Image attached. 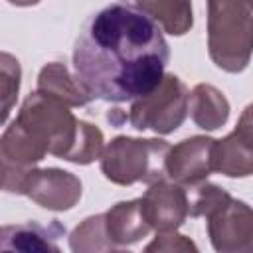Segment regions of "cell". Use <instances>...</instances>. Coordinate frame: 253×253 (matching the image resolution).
Listing matches in <instances>:
<instances>
[{
    "mask_svg": "<svg viewBox=\"0 0 253 253\" xmlns=\"http://www.w3.org/2000/svg\"><path fill=\"white\" fill-rule=\"evenodd\" d=\"M140 200V211L150 229L176 231L188 217L186 188L166 178L156 180L144 192Z\"/></svg>",
    "mask_w": 253,
    "mask_h": 253,
    "instance_id": "9c48e42d",
    "label": "cell"
},
{
    "mask_svg": "<svg viewBox=\"0 0 253 253\" xmlns=\"http://www.w3.org/2000/svg\"><path fill=\"white\" fill-rule=\"evenodd\" d=\"M188 115V87L172 73H164L160 83L146 95L130 101L126 121L136 130L170 134L182 126Z\"/></svg>",
    "mask_w": 253,
    "mask_h": 253,
    "instance_id": "5b68a950",
    "label": "cell"
},
{
    "mask_svg": "<svg viewBox=\"0 0 253 253\" xmlns=\"http://www.w3.org/2000/svg\"><path fill=\"white\" fill-rule=\"evenodd\" d=\"M208 219V235L215 251H251L253 247V215L251 208L241 200H229L217 208Z\"/></svg>",
    "mask_w": 253,
    "mask_h": 253,
    "instance_id": "ba28073f",
    "label": "cell"
},
{
    "mask_svg": "<svg viewBox=\"0 0 253 253\" xmlns=\"http://www.w3.org/2000/svg\"><path fill=\"white\" fill-rule=\"evenodd\" d=\"M103 146H105V138H103L101 128L91 123L79 121L75 142H73L69 154L65 156V160L73 162V164H81V166L91 164L101 156Z\"/></svg>",
    "mask_w": 253,
    "mask_h": 253,
    "instance_id": "e0dca14e",
    "label": "cell"
},
{
    "mask_svg": "<svg viewBox=\"0 0 253 253\" xmlns=\"http://www.w3.org/2000/svg\"><path fill=\"white\" fill-rule=\"evenodd\" d=\"M65 235V227L51 219L47 225L38 221H24L12 225H0V251H59L57 239Z\"/></svg>",
    "mask_w": 253,
    "mask_h": 253,
    "instance_id": "8fae6325",
    "label": "cell"
},
{
    "mask_svg": "<svg viewBox=\"0 0 253 253\" xmlns=\"http://www.w3.org/2000/svg\"><path fill=\"white\" fill-rule=\"evenodd\" d=\"M40 93L67 105V107H85L91 103L89 95L79 87L75 77L61 61H51L42 67L38 75V89Z\"/></svg>",
    "mask_w": 253,
    "mask_h": 253,
    "instance_id": "5bb4252c",
    "label": "cell"
},
{
    "mask_svg": "<svg viewBox=\"0 0 253 253\" xmlns=\"http://www.w3.org/2000/svg\"><path fill=\"white\" fill-rule=\"evenodd\" d=\"M213 138L190 136L170 146L164 158V176L184 188L204 182L213 172Z\"/></svg>",
    "mask_w": 253,
    "mask_h": 253,
    "instance_id": "52a82bcc",
    "label": "cell"
},
{
    "mask_svg": "<svg viewBox=\"0 0 253 253\" xmlns=\"http://www.w3.org/2000/svg\"><path fill=\"white\" fill-rule=\"evenodd\" d=\"M20 194L45 210L63 211L79 202L81 180L59 168H30L22 180Z\"/></svg>",
    "mask_w": 253,
    "mask_h": 253,
    "instance_id": "8992f818",
    "label": "cell"
},
{
    "mask_svg": "<svg viewBox=\"0 0 253 253\" xmlns=\"http://www.w3.org/2000/svg\"><path fill=\"white\" fill-rule=\"evenodd\" d=\"M146 251H198V247L186 239L184 235H178L176 231H158L152 243L144 247Z\"/></svg>",
    "mask_w": 253,
    "mask_h": 253,
    "instance_id": "d6986e66",
    "label": "cell"
},
{
    "mask_svg": "<svg viewBox=\"0 0 253 253\" xmlns=\"http://www.w3.org/2000/svg\"><path fill=\"white\" fill-rule=\"evenodd\" d=\"M168 59L158 24L138 6L115 2L83 24L73 47V77L91 101L126 103L160 83Z\"/></svg>",
    "mask_w": 253,
    "mask_h": 253,
    "instance_id": "6da1fadb",
    "label": "cell"
},
{
    "mask_svg": "<svg viewBox=\"0 0 253 253\" xmlns=\"http://www.w3.org/2000/svg\"><path fill=\"white\" fill-rule=\"evenodd\" d=\"M8 178H10V170L6 166V162L0 158V190H6V184H8Z\"/></svg>",
    "mask_w": 253,
    "mask_h": 253,
    "instance_id": "ffe728a7",
    "label": "cell"
},
{
    "mask_svg": "<svg viewBox=\"0 0 253 253\" xmlns=\"http://www.w3.org/2000/svg\"><path fill=\"white\" fill-rule=\"evenodd\" d=\"M79 128L67 105L36 91L26 97L16 119L0 136V158L10 170L6 192L20 194L22 180L45 154L65 160Z\"/></svg>",
    "mask_w": 253,
    "mask_h": 253,
    "instance_id": "7a4b0ae2",
    "label": "cell"
},
{
    "mask_svg": "<svg viewBox=\"0 0 253 253\" xmlns=\"http://www.w3.org/2000/svg\"><path fill=\"white\" fill-rule=\"evenodd\" d=\"M103 227L113 249L132 245L148 235L150 227L142 217L140 200L119 202L103 213Z\"/></svg>",
    "mask_w": 253,
    "mask_h": 253,
    "instance_id": "7c38bea8",
    "label": "cell"
},
{
    "mask_svg": "<svg viewBox=\"0 0 253 253\" xmlns=\"http://www.w3.org/2000/svg\"><path fill=\"white\" fill-rule=\"evenodd\" d=\"M158 28L170 36H184L194 26L192 0H134Z\"/></svg>",
    "mask_w": 253,
    "mask_h": 253,
    "instance_id": "9a60e30c",
    "label": "cell"
},
{
    "mask_svg": "<svg viewBox=\"0 0 253 253\" xmlns=\"http://www.w3.org/2000/svg\"><path fill=\"white\" fill-rule=\"evenodd\" d=\"M20 83H22L20 61L8 51H0V126L6 123L18 101Z\"/></svg>",
    "mask_w": 253,
    "mask_h": 253,
    "instance_id": "2e32d148",
    "label": "cell"
},
{
    "mask_svg": "<svg viewBox=\"0 0 253 253\" xmlns=\"http://www.w3.org/2000/svg\"><path fill=\"white\" fill-rule=\"evenodd\" d=\"M188 111L192 121L204 130H215L229 119V103L225 95L210 83H198L188 93Z\"/></svg>",
    "mask_w": 253,
    "mask_h": 253,
    "instance_id": "4fadbf2b",
    "label": "cell"
},
{
    "mask_svg": "<svg viewBox=\"0 0 253 253\" xmlns=\"http://www.w3.org/2000/svg\"><path fill=\"white\" fill-rule=\"evenodd\" d=\"M170 144L160 138L117 136L101 152V172L119 186L152 184L164 176V158Z\"/></svg>",
    "mask_w": 253,
    "mask_h": 253,
    "instance_id": "277c9868",
    "label": "cell"
},
{
    "mask_svg": "<svg viewBox=\"0 0 253 253\" xmlns=\"http://www.w3.org/2000/svg\"><path fill=\"white\" fill-rule=\"evenodd\" d=\"M69 247L71 251L83 253V251H109L113 249L107 241L105 227H103V213L91 215L83 219L69 235Z\"/></svg>",
    "mask_w": 253,
    "mask_h": 253,
    "instance_id": "ac0fdd59",
    "label": "cell"
},
{
    "mask_svg": "<svg viewBox=\"0 0 253 253\" xmlns=\"http://www.w3.org/2000/svg\"><path fill=\"white\" fill-rule=\"evenodd\" d=\"M251 126V107H245L237 126L225 138L213 142V172L229 178H247L253 172Z\"/></svg>",
    "mask_w": 253,
    "mask_h": 253,
    "instance_id": "30bf717a",
    "label": "cell"
},
{
    "mask_svg": "<svg viewBox=\"0 0 253 253\" xmlns=\"http://www.w3.org/2000/svg\"><path fill=\"white\" fill-rule=\"evenodd\" d=\"M206 4L211 61L227 73H241L251 59V0H206Z\"/></svg>",
    "mask_w": 253,
    "mask_h": 253,
    "instance_id": "3957f363",
    "label": "cell"
},
{
    "mask_svg": "<svg viewBox=\"0 0 253 253\" xmlns=\"http://www.w3.org/2000/svg\"><path fill=\"white\" fill-rule=\"evenodd\" d=\"M8 2L14 6H36L40 0H8Z\"/></svg>",
    "mask_w": 253,
    "mask_h": 253,
    "instance_id": "44dd1931",
    "label": "cell"
}]
</instances>
